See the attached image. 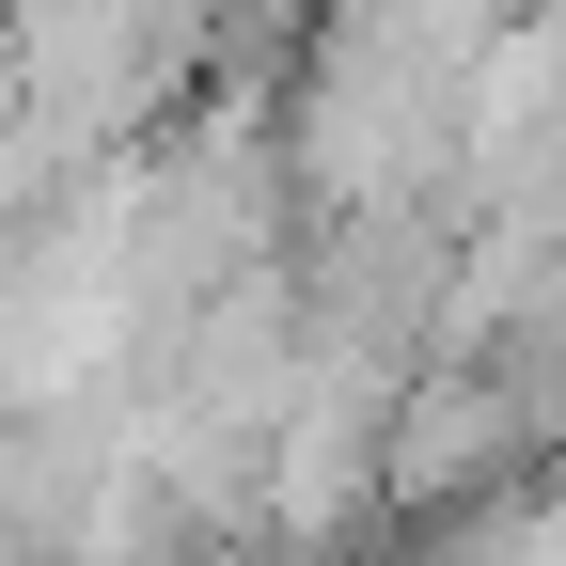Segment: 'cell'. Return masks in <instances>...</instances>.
<instances>
[{"label": "cell", "mask_w": 566, "mask_h": 566, "mask_svg": "<svg viewBox=\"0 0 566 566\" xmlns=\"http://www.w3.org/2000/svg\"><path fill=\"white\" fill-rule=\"evenodd\" d=\"M520 441H535V394L472 378V363H441V378H409V394H394V488H409V504L472 488L488 457H520Z\"/></svg>", "instance_id": "6da1fadb"}]
</instances>
